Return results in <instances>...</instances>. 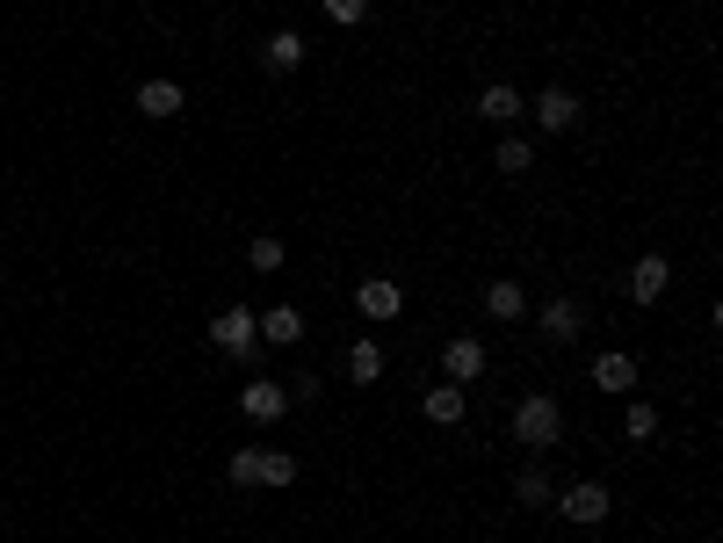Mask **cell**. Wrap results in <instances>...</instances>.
Here are the masks:
<instances>
[{
	"label": "cell",
	"mask_w": 723,
	"mask_h": 543,
	"mask_svg": "<svg viewBox=\"0 0 723 543\" xmlns=\"http://www.w3.org/2000/svg\"><path fill=\"white\" fill-rule=\"evenodd\" d=\"M514 442H521V450H557V442H565V406H557L550 391L521 399L514 406Z\"/></svg>",
	"instance_id": "1"
},
{
	"label": "cell",
	"mask_w": 723,
	"mask_h": 543,
	"mask_svg": "<svg viewBox=\"0 0 723 543\" xmlns=\"http://www.w3.org/2000/svg\"><path fill=\"white\" fill-rule=\"evenodd\" d=\"M550 508L565 514L571 529H601L615 500H608V486H601V478H579V486H557V500H550Z\"/></svg>",
	"instance_id": "2"
},
{
	"label": "cell",
	"mask_w": 723,
	"mask_h": 543,
	"mask_svg": "<svg viewBox=\"0 0 723 543\" xmlns=\"http://www.w3.org/2000/svg\"><path fill=\"white\" fill-rule=\"evenodd\" d=\"M210 341H218V355H232V363H254L260 355V326H254L246 304H224L218 326H210Z\"/></svg>",
	"instance_id": "3"
},
{
	"label": "cell",
	"mask_w": 723,
	"mask_h": 543,
	"mask_svg": "<svg viewBox=\"0 0 723 543\" xmlns=\"http://www.w3.org/2000/svg\"><path fill=\"white\" fill-rule=\"evenodd\" d=\"M442 369H448V385H478V377H485V341H478V333H448Z\"/></svg>",
	"instance_id": "4"
},
{
	"label": "cell",
	"mask_w": 723,
	"mask_h": 543,
	"mask_svg": "<svg viewBox=\"0 0 723 543\" xmlns=\"http://www.w3.org/2000/svg\"><path fill=\"white\" fill-rule=\"evenodd\" d=\"M240 413H246V421H260V428L282 421V413H290V385H276V377H254V385L240 391Z\"/></svg>",
	"instance_id": "5"
},
{
	"label": "cell",
	"mask_w": 723,
	"mask_h": 543,
	"mask_svg": "<svg viewBox=\"0 0 723 543\" xmlns=\"http://www.w3.org/2000/svg\"><path fill=\"white\" fill-rule=\"evenodd\" d=\"M355 304H362V319H377V326H391L398 312H405V282H391V276H369L355 290Z\"/></svg>",
	"instance_id": "6"
},
{
	"label": "cell",
	"mask_w": 723,
	"mask_h": 543,
	"mask_svg": "<svg viewBox=\"0 0 723 543\" xmlns=\"http://www.w3.org/2000/svg\"><path fill=\"white\" fill-rule=\"evenodd\" d=\"M666 290H672V262H666V254H637V268H630V298L658 304Z\"/></svg>",
	"instance_id": "7"
},
{
	"label": "cell",
	"mask_w": 723,
	"mask_h": 543,
	"mask_svg": "<svg viewBox=\"0 0 723 543\" xmlns=\"http://www.w3.org/2000/svg\"><path fill=\"white\" fill-rule=\"evenodd\" d=\"M529 109H535V123H543L550 138H565L571 123H579V95H565V88H543V95H535Z\"/></svg>",
	"instance_id": "8"
},
{
	"label": "cell",
	"mask_w": 723,
	"mask_h": 543,
	"mask_svg": "<svg viewBox=\"0 0 723 543\" xmlns=\"http://www.w3.org/2000/svg\"><path fill=\"white\" fill-rule=\"evenodd\" d=\"M470 109H478L485 123H514L521 109H529V95H521L514 80H492V88H478V102H470Z\"/></svg>",
	"instance_id": "9"
},
{
	"label": "cell",
	"mask_w": 723,
	"mask_h": 543,
	"mask_svg": "<svg viewBox=\"0 0 723 543\" xmlns=\"http://www.w3.org/2000/svg\"><path fill=\"white\" fill-rule=\"evenodd\" d=\"M254 326H260V341H276V348H297V341H304V312H297V304H268V312H254Z\"/></svg>",
	"instance_id": "10"
},
{
	"label": "cell",
	"mask_w": 723,
	"mask_h": 543,
	"mask_svg": "<svg viewBox=\"0 0 723 543\" xmlns=\"http://www.w3.org/2000/svg\"><path fill=\"white\" fill-rule=\"evenodd\" d=\"M131 102H138V117L167 123V117H181V102H189V95L174 88V80H138V95H131Z\"/></svg>",
	"instance_id": "11"
},
{
	"label": "cell",
	"mask_w": 723,
	"mask_h": 543,
	"mask_svg": "<svg viewBox=\"0 0 723 543\" xmlns=\"http://www.w3.org/2000/svg\"><path fill=\"white\" fill-rule=\"evenodd\" d=\"M297 66H304V36L297 30L260 36V73H297Z\"/></svg>",
	"instance_id": "12"
},
{
	"label": "cell",
	"mask_w": 723,
	"mask_h": 543,
	"mask_svg": "<svg viewBox=\"0 0 723 543\" xmlns=\"http://www.w3.org/2000/svg\"><path fill=\"white\" fill-rule=\"evenodd\" d=\"M420 413H427L434 428H456V421L470 413V391H464V385H434L427 399H420Z\"/></svg>",
	"instance_id": "13"
},
{
	"label": "cell",
	"mask_w": 723,
	"mask_h": 543,
	"mask_svg": "<svg viewBox=\"0 0 723 543\" xmlns=\"http://www.w3.org/2000/svg\"><path fill=\"white\" fill-rule=\"evenodd\" d=\"M593 385L601 391H637V355H622V348L593 355Z\"/></svg>",
	"instance_id": "14"
},
{
	"label": "cell",
	"mask_w": 723,
	"mask_h": 543,
	"mask_svg": "<svg viewBox=\"0 0 723 543\" xmlns=\"http://www.w3.org/2000/svg\"><path fill=\"white\" fill-rule=\"evenodd\" d=\"M485 312L492 319H507V326H514L521 312H529V290H521L514 276H500V282H485Z\"/></svg>",
	"instance_id": "15"
},
{
	"label": "cell",
	"mask_w": 723,
	"mask_h": 543,
	"mask_svg": "<svg viewBox=\"0 0 723 543\" xmlns=\"http://www.w3.org/2000/svg\"><path fill=\"white\" fill-rule=\"evenodd\" d=\"M535 319H543V333H550V341H579V326H586V312H579L571 298H550Z\"/></svg>",
	"instance_id": "16"
},
{
	"label": "cell",
	"mask_w": 723,
	"mask_h": 543,
	"mask_svg": "<svg viewBox=\"0 0 723 543\" xmlns=\"http://www.w3.org/2000/svg\"><path fill=\"white\" fill-rule=\"evenodd\" d=\"M514 500H521V508H550V500H557L550 472H543V464H529V472L514 478Z\"/></svg>",
	"instance_id": "17"
},
{
	"label": "cell",
	"mask_w": 723,
	"mask_h": 543,
	"mask_svg": "<svg viewBox=\"0 0 723 543\" xmlns=\"http://www.w3.org/2000/svg\"><path fill=\"white\" fill-rule=\"evenodd\" d=\"M347 377H355V385H377V377H383V348H377V341H355V348H347Z\"/></svg>",
	"instance_id": "18"
},
{
	"label": "cell",
	"mask_w": 723,
	"mask_h": 543,
	"mask_svg": "<svg viewBox=\"0 0 723 543\" xmlns=\"http://www.w3.org/2000/svg\"><path fill=\"white\" fill-rule=\"evenodd\" d=\"M260 486H297V456L290 450H260Z\"/></svg>",
	"instance_id": "19"
},
{
	"label": "cell",
	"mask_w": 723,
	"mask_h": 543,
	"mask_svg": "<svg viewBox=\"0 0 723 543\" xmlns=\"http://www.w3.org/2000/svg\"><path fill=\"white\" fill-rule=\"evenodd\" d=\"M224 478H232V486H260V450H232V456H224Z\"/></svg>",
	"instance_id": "20"
},
{
	"label": "cell",
	"mask_w": 723,
	"mask_h": 543,
	"mask_svg": "<svg viewBox=\"0 0 723 543\" xmlns=\"http://www.w3.org/2000/svg\"><path fill=\"white\" fill-rule=\"evenodd\" d=\"M492 159H500V175H529V167H535V145L529 138H500V153H492Z\"/></svg>",
	"instance_id": "21"
},
{
	"label": "cell",
	"mask_w": 723,
	"mask_h": 543,
	"mask_svg": "<svg viewBox=\"0 0 723 543\" xmlns=\"http://www.w3.org/2000/svg\"><path fill=\"white\" fill-rule=\"evenodd\" d=\"M622 428H630V435H637V442H652V435H658V406L630 399V413H622Z\"/></svg>",
	"instance_id": "22"
},
{
	"label": "cell",
	"mask_w": 723,
	"mask_h": 543,
	"mask_svg": "<svg viewBox=\"0 0 723 543\" xmlns=\"http://www.w3.org/2000/svg\"><path fill=\"white\" fill-rule=\"evenodd\" d=\"M246 262H254L260 276H268V268H282V240H276V232H260V240L246 246Z\"/></svg>",
	"instance_id": "23"
},
{
	"label": "cell",
	"mask_w": 723,
	"mask_h": 543,
	"mask_svg": "<svg viewBox=\"0 0 723 543\" xmlns=\"http://www.w3.org/2000/svg\"><path fill=\"white\" fill-rule=\"evenodd\" d=\"M326 8V22H341V30H355L362 15H369V0H319Z\"/></svg>",
	"instance_id": "24"
},
{
	"label": "cell",
	"mask_w": 723,
	"mask_h": 543,
	"mask_svg": "<svg viewBox=\"0 0 723 543\" xmlns=\"http://www.w3.org/2000/svg\"><path fill=\"white\" fill-rule=\"evenodd\" d=\"M319 391H326V385H319V369H304V377L290 385V406H297V399H319Z\"/></svg>",
	"instance_id": "25"
}]
</instances>
